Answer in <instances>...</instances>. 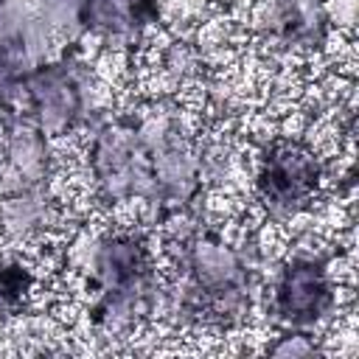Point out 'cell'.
Returning a JSON list of instances; mask_svg holds the SVG:
<instances>
[{"label":"cell","instance_id":"6da1fadb","mask_svg":"<svg viewBox=\"0 0 359 359\" xmlns=\"http://www.w3.org/2000/svg\"><path fill=\"white\" fill-rule=\"evenodd\" d=\"M101 303L95 317L104 323L126 320L149 294L151 286V255L140 236L118 233L98 244L93 261Z\"/></svg>","mask_w":359,"mask_h":359},{"label":"cell","instance_id":"277c9868","mask_svg":"<svg viewBox=\"0 0 359 359\" xmlns=\"http://www.w3.org/2000/svg\"><path fill=\"white\" fill-rule=\"evenodd\" d=\"M22 87L31 101L34 123L45 135H62L81 118L84 90L73 62L39 65L25 73Z\"/></svg>","mask_w":359,"mask_h":359},{"label":"cell","instance_id":"5b68a950","mask_svg":"<svg viewBox=\"0 0 359 359\" xmlns=\"http://www.w3.org/2000/svg\"><path fill=\"white\" fill-rule=\"evenodd\" d=\"M334 306V283L320 258H294L280 269L275 286V317L289 328L323 320Z\"/></svg>","mask_w":359,"mask_h":359},{"label":"cell","instance_id":"ba28073f","mask_svg":"<svg viewBox=\"0 0 359 359\" xmlns=\"http://www.w3.org/2000/svg\"><path fill=\"white\" fill-rule=\"evenodd\" d=\"M48 219V205L42 202V196H36L34 191H20L11 194L3 205V224L8 230L17 233H28L34 227H39Z\"/></svg>","mask_w":359,"mask_h":359},{"label":"cell","instance_id":"7a4b0ae2","mask_svg":"<svg viewBox=\"0 0 359 359\" xmlns=\"http://www.w3.org/2000/svg\"><path fill=\"white\" fill-rule=\"evenodd\" d=\"M323 182V163L303 140H275L258 165V196L272 213H294L311 202Z\"/></svg>","mask_w":359,"mask_h":359},{"label":"cell","instance_id":"52a82bcc","mask_svg":"<svg viewBox=\"0 0 359 359\" xmlns=\"http://www.w3.org/2000/svg\"><path fill=\"white\" fill-rule=\"evenodd\" d=\"M157 17V0H79V22L101 34H135Z\"/></svg>","mask_w":359,"mask_h":359},{"label":"cell","instance_id":"3957f363","mask_svg":"<svg viewBox=\"0 0 359 359\" xmlns=\"http://www.w3.org/2000/svg\"><path fill=\"white\" fill-rule=\"evenodd\" d=\"M191 300L202 317L224 320L244 300L247 266L236 250L222 244L216 236L199 238L188 252Z\"/></svg>","mask_w":359,"mask_h":359},{"label":"cell","instance_id":"8992f818","mask_svg":"<svg viewBox=\"0 0 359 359\" xmlns=\"http://www.w3.org/2000/svg\"><path fill=\"white\" fill-rule=\"evenodd\" d=\"M48 174L45 132L36 123H11L0 140V185L11 194L36 191Z\"/></svg>","mask_w":359,"mask_h":359},{"label":"cell","instance_id":"9c48e42d","mask_svg":"<svg viewBox=\"0 0 359 359\" xmlns=\"http://www.w3.org/2000/svg\"><path fill=\"white\" fill-rule=\"evenodd\" d=\"M22 56H25L22 45L0 42V115L8 109L14 95L22 90V81L28 73V70H22Z\"/></svg>","mask_w":359,"mask_h":359},{"label":"cell","instance_id":"30bf717a","mask_svg":"<svg viewBox=\"0 0 359 359\" xmlns=\"http://www.w3.org/2000/svg\"><path fill=\"white\" fill-rule=\"evenodd\" d=\"M31 286V272L20 264H11L0 272V309L17 306Z\"/></svg>","mask_w":359,"mask_h":359},{"label":"cell","instance_id":"8fae6325","mask_svg":"<svg viewBox=\"0 0 359 359\" xmlns=\"http://www.w3.org/2000/svg\"><path fill=\"white\" fill-rule=\"evenodd\" d=\"M272 353H294V356H303V353H314V345L309 342H300V334H286L280 345H272L269 348Z\"/></svg>","mask_w":359,"mask_h":359}]
</instances>
